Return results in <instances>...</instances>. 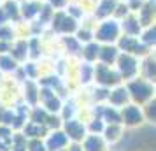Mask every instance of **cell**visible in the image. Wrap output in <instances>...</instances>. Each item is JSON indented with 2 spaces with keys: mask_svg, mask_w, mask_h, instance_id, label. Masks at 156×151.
I'll use <instances>...</instances> for the list:
<instances>
[{
  "mask_svg": "<svg viewBox=\"0 0 156 151\" xmlns=\"http://www.w3.org/2000/svg\"><path fill=\"white\" fill-rule=\"evenodd\" d=\"M132 93H135L133 95L135 99L144 100V99H147V97H149L151 88H149V84H146L144 81H139V83H133V84H132Z\"/></svg>",
  "mask_w": 156,
  "mask_h": 151,
  "instance_id": "1",
  "label": "cell"
},
{
  "mask_svg": "<svg viewBox=\"0 0 156 151\" xmlns=\"http://www.w3.org/2000/svg\"><path fill=\"white\" fill-rule=\"evenodd\" d=\"M125 120H126V123H130V125L140 123V113H139V109L126 107L125 109Z\"/></svg>",
  "mask_w": 156,
  "mask_h": 151,
  "instance_id": "2",
  "label": "cell"
},
{
  "mask_svg": "<svg viewBox=\"0 0 156 151\" xmlns=\"http://www.w3.org/2000/svg\"><path fill=\"white\" fill-rule=\"evenodd\" d=\"M121 70L125 72V76H132V74L137 70V67H135V62H133V60H132L130 56L121 58Z\"/></svg>",
  "mask_w": 156,
  "mask_h": 151,
  "instance_id": "3",
  "label": "cell"
},
{
  "mask_svg": "<svg viewBox=\"0 0 156 151\" xmlns=\"http://www.w3.org/2000/svg\"><path fill=\"white\" fill-rule=\"evenodd\" d=\"M93 148H97L95 151H100V149H104V142L100 141L97 135H93V137H90L88 141H86V149L88 151H93Z\"/></svg>",
  "mask_w": 156,
  "mask_h": 151,
  "instance_id": "4",
  "label": "cell"
},
{
  "mask_svg": "<svg viewBox=\"0 0 156 151\" xmlns=\"http://www.w3.org/2000/svg\"><path fill=\"white\" fill-rule=\"evenodd\" d=\"M98 35H100V39H107V35H111L109 39H114L116 37V27L114 25H105L104 28L100 30Z\"/></svg>",
  "mask_w": 156,
  "mask_h": 151,
  "instance_id": "5",
  "label": "cell"
},
{
  "mask_svg": "<svg viewBox=\"0 0 156 151\" xmlns=\"http://www.w3.org/2000/svg\"><path fill=\"white\" fill-rule=\"evenodd\" d=\"M123 95H126V92H125V90H118V92H114V93L111 95V100H112L114 104H121V102H123Z\"/></svg>",
  "mask_w": 156,
  "mask_h": 151,
  "instance_id": "6",
  "label": "cell"
},
{
  "mask_svg": "<svg viewBox=\"0 0 156 151\" xmlns=\"http://www.w3.org/2000/svg\"><path fill=\"white\" fill-rule=\"evenodd\" d=\"M116 130H118V128H114V127H112V134H116ZM107 134H109L107 139H111V141H116V139H118V135H111V130H107Z\"/></svg>",
  "mask_w": 156,
  "mask_h": 151,
  "instance_id": "7",
  "label": "cell"
},
{
  "mask_svg": "<svg viewBox=\"0 0 156 151\" xmlns=\"http://www.w3.org/2000/svg\"><path fill=\"white\" fill-rule=\"evenodd\" d=\"M69 151H81L79 148H72V149H69Z\"/></svg>",
  "mask_w": 156,
  "mask_h": 151,
  "instance_id": "8",
  "label": "cell"
}]
</instances>
